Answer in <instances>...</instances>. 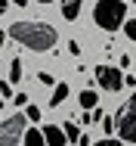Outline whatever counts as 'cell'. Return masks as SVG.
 <instances>
[{"label": "cell", "mask_w": 136, "mask_h": 146, "mask_svg": "<svg viewBox=\"0 0 136 146\" xmlns=\"http://www.w3.org/2000/svg\"><path fill=\"white\" fill-rule=\"evenodd\" d=\"M9 37L12 40H19L22 47L28 50H53L56 40H59V34L50 22H16V25H9Z\"/></svg>", "instance_id": "cell-1"}, {"label": "cell", "mask_w": 136, "mask_h": 146, "mask_svg": "<svg viewBox=\"0 0 136 146\" xmlns=\"http://www.w3.org/2000/svg\"><path fill=\"white\" fill-rule=\"evenodd\" d=\"M93 19H96L99 28H105V31L121 28L127 22V3H121V0H99L96 9H93Z\"/></svg>", "instance_id": "cell-2"}, {"label": "cell", "mask_w": 136, "mask_h": 146, "mask_svg": "<svg viewBox=\"0 0 136 146\" xmlns=\"http://www.w3.org/2000/svg\"><path fill=\"white\" fill-rule=\"evenodd\" d=\"M114 127L121 134V140L127 143H136V93L118 109V118H114Z\"/></svg>", "instance_id": "cell-3"}, {"label": "cell", "mask_w": 136, "mask_h": 146, "mask_svg": "<svg viewBox=\"0 0 136 146\" xmlns=\"http://www.w3.org/2000/svg\"><path fill=\"white\" fill-rule=\"evenodd\" d=\"M25 115H9L6 121H0V146H16L22 137H25Z\"/></svg>", "instance_id": "cell-4"}, {"label": "cell", "mask_w": 136, "mask_h": 146, "mask_svg": "<svg viewBox=\"0 0 136 146\" xmlns=\"http://www.w3.org/2000/svg\"><path fill=\"white\" fill-rule=\"evenodd\" d=\"M96 81H99L102 90H111V93H118V90L124 87V75L114 65H96Z\"/></svg>", "instance_id": "cell-5"}, {"label": "cell", "mask_w": 136, "mask_h": 146, "mask_svg": "<svg viewBox=\"0 0 136 146\" xmlns=\"http://www.w3.org/2000/svg\"><path fill=\"white\" fill-rule=\"evenodd\" d=\"M40 134H43V143L47 146H65V134H62L59 124H47Z\"/></svg>", "instance_id": "cell-6"}, {"label": "cell", "mask_w": 136, "mask_h": 146, "mask_svg": "<svg viewBox=\"0 0 136 146\" xmlns=\"http://www.w3.org/2000/svg\"><path fill=\"white\" fill-rule=\"evenodd\" d=\"M81 3L83 0H65V3H62V16H65L68 22H74V19L81 16Z\"/></svg>", "instance_id": "cell-7"}, {"label": "cell", "mask_w": 136, "mask_h": 146, "mask_svg": "<svg viewBox=\"0 0 136 146\" xmlns=\"http://www.w3.org/2000/svg\"><path fill=\"white\" fill-rule=\"evenodd\" d=\"M22 140H25V146H47V143H43V134H40V127H28Z\"/></svg>", "instance_id": "cell-8"}, {"label": "cell", "mask_w": 136, "mask_h": 146, "mask_svg": "<svg viewBox=\"0 0 136 146\" xmlns=\"http://www.w3.org/2000/svg\"><path fill=\"white\" fill-rule=\"evenodd\" d=\"M65 96H68V84H56L53 87V96H50V106H62V103H65Z\"/></svg>", "instance_id": "cell-9"}, {"label": "cell", "mask_w": 136, "mask_h": 146, "mask_svg": "<svg viewBox=\"0 0 136 146\" xmlns=\"http://www.w3.org/2000/svg\"><path fill=\"white\" fill-rule=\"evenodd\" d=\"M96 103H99L96 90H81V106L87 109V112H93V109H96Z\"/></svg>", "instance_id": "cell-10"}, {"label": "cell", "mask_w": 136, "mask_h": 146, "mask_svg": "<svg viewBox=\"0 0 136 146\" xmlns=\"http://www.w3.org/2000/svg\"><path fill=\"white\" fill-rule=\"evenodd\" d=\"M9 81H12V84H19V81H22V62H19V59H12V62H9Z\"/></svg>", "instance_id": "cell-11"}, {"label": "cell", "mask_w": 136, "mask_h": 146, "mask_svg": "<svg viewBox=\"0 0 136 146\" xmlns=\"http://www.w3.org/2000/svg\"><path fill=\"white\" fill-rule=\"evenodd\" d=\"M62 134H65V140H74V143H78V140H81V127H78V124H74V121H68V124H65V131H62Z\"/></svg>", "instance_id": "cell-12"}, {"label": "cell", "mask_w": 136, "mask_h": 146, "mask_svg": "<svg viewBox=\"0 0 136 146\" xmlns=\"http://www.w3.org/2000/svg\"><path fill=\"white\" fill-rule=\"evenodd\" d=\"M124 34H127L130 40H136V19H127V22H124Z\"/></svg>", "instance_id": "cell-13"}, {"label": "cell", "mask_w": 136, "mask_h": 146, "mask_svg": "<svg viewBox=\"0 0 136 146\" xmlns=\"http://www.w3.org/2000/svg\"><path fill=\"white\" fill-rule=\"evenodd\" d=\"M102 131H105L108 137L114 134V118H111V115H102Z\"/></svg>", "instance_id": "cell-14"}, {"label": "cell", "mask_w": 136, "mask_h": 146, "mask_svg": "<svg viewBox=\"0 0 136 146\" xmlns=\"http://www.w3.org/2000/svg\"><path fill=\"white\" fill-rule=\"evenodd\" d=\"M25 121H40V109H37V106H28V112H25Z\"/></svg>", "instance_id": "cell-15"}, {"label": "cell", "mask_w": 136, "mask_h": 146, "mask_svg": "<svg viewBox=\"0 0 136 146\" xmlns=\"http://www.w3.org/2000/svg\"><path fill=\"white\" fill-rule=\"evenodd\" d=\"M37 81H40L43 87H53V75H50V72H37Z\"/></svg>", "instance_id": "cell-16"}, {"label": "cell", "mask_w": 136, "mask_h": 146, "mask_svg": "<svg viewBox=\"0 0 136 146\" xmlns=\"http://www.w3.org/2000/svg\"><path fill=\"white\" fill-rule=\"evenodd\" d=\"M93 146H124V143L114 140V137H105V140H99V143H93Z\"/></svg>", "instance_id": "cell-17"}, {"label": "cell", "mask_w": 136, "mask_h": 146, "mask_svg": "<svg viewBox=\"0 0 136 146\" xmlns=\"http://www.w3.org/2000/svg\"><path fill=\"white\" fill-rule=\"evenodd\" d=\"M3 96H12V87H9V84H0V100H3Z\"/></svg>", "instance_id": "cell-18"}, {"label": "cell", "mask_w": 136, "mask_h": 146, "mask_svg": "<svg viewBox=\"0 0 136 146\" xmlns=\"http://www.w3.org/2000/svg\"><path fill=\"white\" fill-rule=\"evenodd\" d=\"M3 13H6V0H0V16H3Z\"/></svg>", "instance_id": "cell-19"}, {"label": "cell", "mask_w": 136, "mask_h": 146, "mask_svg": "<svg viewBox=\"0 0 136 146\" xmlns=\"http://www.w3.org/2000/svg\"><path fill=\"white\" fill-rule=\"evenodd\" d=\"M16 6H28V0H16Z\"/></svg>", "instance_id": "cell-20"}, {"label": "cell", "mask_w": 136, "mask_h": 146, "mask_svg": "<svg viewBox=\"0 0 136 146\" xmlns=\"http://www.w3.org/2000/svg\"><path fill=\"white\" fill-rule=\"evenodd\" d=\"M0 47H3V31H0Z\"/></svg>", "instance_id": "cell-21"}, {"label": "cell", "mask_w": 136, "mask_h": 146, "mask_svg": "<svg viewBox=\"0 0 136 146\" xmlns=\"http://www.w3.org/2000/svg\"><path fill=\"white\" fill-rule=\"evenodd\" d=\"M37 3H50V0H37Z\"/></svg>", "instance_id": "cell-22"}, {"label": "cell", "mask_w": 136, "mask_h": 146, "mask_svg": "<svg viewBox=\"0 0 136 146\" xmlns=\"http://www.w3.org/2000/svg\"><path fill=\"white\" fill-rule=\"evenodd\" d=\"M62 3H65V0H62Z\"/></svg>", "instance_id": "cell-23"}, {"label": "cell", "mask_w": 136, "mask_h": 146, "mask_svg": "<svg viewBox=\"0 0 136 146\" xmlns=\"http://www.w3.org/2000/svg\"><path fill=\"white\" fill-rule=\"evenodd\" d=\"M133 3H136V0H133Z\"/></svg>", "instance_id": "cell-24"}]
</instances>
